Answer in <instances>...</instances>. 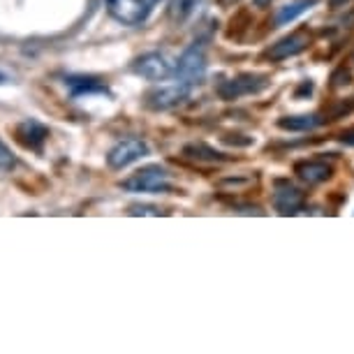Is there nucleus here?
Returning <instances> with one entry per match:
<instances>
[{"instance_id": "nucleus-13", "label": "nucleus", "mask_w": 354, "mask_h": 354, "mask_svg": "<svg viewBox=\"0 0 354 354\" xmlns=\"http://www.w3.org/2000/svg\"><path fill=\"white\" fill-rule=\"evenodd\" d=\"M324 118L319 116H285L278 121V128L290 130V132H308L315 130L317 125H322Z\"/></svg>"}, {"instance_id": "nucleus-4", "label": "nucleus", "mask_w": 354, "mask_h": 354, "mask_svg": "<svg viewBox=\"0 0 354 354\" xmlns=\"http://www.w3.org/2000/svg\"><path fill=\"white\" fill-rule=\"evenodd\" d=\"M269 86V79L264 75H239L234 79H227L218 86V95L223 100H239L243 95H252Z\"/></svg>"}, {"instance_id": "nucleus-3", "label": "nucleus", "mask_w": 354, "mask_h": 354, "mask_svg": "<svg viewBox=\"0 0 354 354\" xmlns=\"http://www.w3.org/2000/svg\"><path fill=\"white\" fill-rule=\"evenodd\" d=\"M190 88H192V84H185V82L171 84V86H160V88L151 91L149 95H146V104L156 111L174 109V106L183 104L185 100L190 97Z\"/></svg>"}, {"instance_id": "nucleus-5", "label": "nucleus", "mask_w": 354, "mask_h": 354, "mask_svg": "<svg viewBox=\"0 0 354 354\" xmlns=\"http://www.w3.org/2000/svg\"><path fill=\"white\" fill-rule=\"evenodd\" d=\"M144 156H149V146H146V142H142V139H137V137H130V139L118 142L109 151L106 165H109L111 169H125V167L135 165L137 160H142Z\"/></svg>"}, {"instance_id": "nucleus-17", "label": "nucleus", "mask_w": 354, "mask_h": 354, "mask_svg": "<svg viewBox=\"0 0 354 354\" xmlns=\"http://www.w3.org/2000/svg\"><path fill=\"white\" fill-rule=\"evenodd\" d=\"M12 167H15V156H12V151L8 146L0 142V171L12 169Z\"/></svg>"}, {"instance_id": "nucleus-11", "label": "nucleus", "mask_w": 354, "mask_h": 354, "mask_svg": "<svg viewBox=\"0 0 354 354\" xmlns=\"http://www.w3.org/2000/svg\"><path fill=\"white\" fill-rule=\"evenodd\" d=\"M297 176L301 178L304 183L317 185V183H324L326 178L331 176V167L326 162H317V160H308V162L297 165Z\"/></svg>"}, {"instance_id": "nucleus-10", "label": "nucleus", "mask_w": 354, "mask_h": 354, "mask_svg": "<svg viewBox=\"0 0 354 354\" xmlns=\"http://www.w3.org/2000/svg\"><path fill=\"white\" fill-rule=\"evenodd\" d=\"M273 204L283 216H290V213H297L304 206V192L290 183H280L278 190L273 192Z\"/></svg>"}, {"instance_id": "nucleus-22", "label": "nucleus", "mask_w": 354, "mask_h": 354, "mask_svg": "<svg viewBox=\"0 0 354 354\" xmlns=\"http://www.w3.org/2000/svg\"><path fill=\"white\" fill-rule=\"evenodd\" d=\"M149 3H151V5H158V3H160V0H149Z\"/></svg>"}, {"instance_id": "nucleus-14", "label": "nucleus", "mask_w": 354, "mask_h": 354, "mask_svg": "<svg viewBox=\"0 0 354 354\" xmlns=\"http://www.w3.org/2000/svg\"><path fill=\"white\" fill-rule=\"evenodd\" d=\"M65 84L72 88V95L79 97V95H88V93H106V86L100 82V79H93V77H70L65 79Z\"/></svg>"}, {"instance_id": "nucleus-9", "label": "nucleus", "mask_w": 354, "mask_h": 354, "mask_svg": "<svg viewBox=\"0 0 354 354\" xmlns=\"http://www.w3.org/2000/svg\"><path fill=\"white\" fill-rule=\"evenodd\" d=\"M49 139V130L44 128L39 121H32V118H26L17 125V142L26 146L30 151H42L44 142Z\"/></svg>"}, {"instance_id": "nucleus-1", "label": "nucleus", "mask_w": 354, "mask_h": 354, "mask_svg": "<svg viewBox=\"0 0 354 354\" xmlns=\"http://www.w3.org/2000/svg\"><path fill=\"white\" fill-rule=\"evenodd\" d=\"M121 188L128 192H167L171 190L169 171L160 165H146L132 174L130 178H125Z\"/></svg>"}, {"instance_id": "nucleus-8", "label": "nucleus", "mask_w": 354, "mask_h": 354, "mask_svg": "<svg viewBox=\"0 0 354 354\" xmlns=\"http://www.w3.org/2000/svg\"><path fill=\"white\" fill-rule=\"evenodd\" d=\"M310 44V35L306 30H297L292 32V35L283 37L280 42H276L269 49V58L271 61H287V58L297 56V53H301L306 46Z\"/></svg>"}, {"instance_id": "nucleus-7", "label": "nucleus", "mask_w": 354, "mask_h": 354, "mask_svg": "<svg viewBox=\"0 0 354 354\" xmlns=\"http://www.w3.org/2000/svg\"><path fill=\"white\" fill-rule=\"evenodd\" d=\"M206 72V56H204V49L199 44H192L188 51L183 53L181 58H178L176 63V70H174V75H176L181 82L185 84H195L199 79L204 77Z\"/></svg>"}, {"instance_id": "nucleus-16", "label": "nucleus", "mask_w": 354, "mask_h": 354, "mask_svg": "<svg viewBox=\"0 0 354 354\" xmlns=\"http://www.w3.org/2000/svg\"><path fill=\"white\" fill-rule=\"evenodd\" d=\"M197 8V0H171L169 3V17L174 21H183L192 15V10Z\"/></svg>"}, {"instance_id": "nucleus-20", "label": "nucleus", "mask_w": 354, "mask_h": 354, "mask_svg": "<svg viewBox=\"0 0 354 354\" xmlns=\"http://www.w3.org/2000/svg\"><path fill=\"white\" fill-rule=\"evenodd\" d=\"M340 3H347V0H331V5H333V8H338Z\"/></svg>"}, {"instance_id": "nucleus-6", "label": "nucleus", "mask_w": 354, "mask_h": 354, "mask_svg": "<svg viewBox=\"0 0 354 354\" xmlns=\"http://www.w3.org/2000/svg\"><path fill=\"white\" fill-rule=\"evenodd\" d=\"M174 65L167 61L165 53L160 51H151V53H144V56H139L135 63H132V72L144 79H149V82H160V79H167L174 75Z\"/></svg>"}, {"instance_id": "nucleus-19", "label": "nucleus", "mask_w": 354, "mask_h": 354, "mask_svg": "<svg viewBox=\"0 0 354 354\" xmlns=\"http://www.w3.org/2000/svg\"><path fill=\"white\" fill-rule=\"evenodd\" d=\"M160 209H156V206H142V204H137V206H132L130 209V216H160Z\"/></svg>"}, {"instance_id": "nucleus-12", "label": "nucleus", "mask_w": 354, "mask_h": 354, "mask_svg": "<svg viewBox=\"0 0 354 354\" xmlns=\"http://www.w3.org/2000/svg\"><path fill=\"white\" fill-rule=\"evenodd\" d=\"M183 156H188L192 160H197V162H225V156L216 149H211L209 144L204 142H197V144H188L183 149Z\"/></svg>"}, {"instance_id": "nucleus-21", "label": "nucleus", "mask_w": 354, "mask_h": 354, "mask_svg": "<svg viewBox=\"0 0 354 354\" xmlns=\"http://www.w3.org/2000/svg\"><path fill=\"white\" fill-rule=\"evenodd\" d=\"M255 3L259 5V8H264V5H266V3H269V0H255Z\"/></svg>"}, {"instance_id": "nucleus-18", "label": "nucleus", "mask_w": 354, "mask_h": 354, "mask_svg": "<svg viewBox=\"0 0 354 354\" xmlns=\"http://www.w3.org/2000/svg\"><path fill=\"white\" fill-rule=\"evenodd\" d=\"M252 185V178H227V181H220V188H234V190H243Z\"/></svg>"}, {"instance_id": "nucleus-2", "label": "nucleus", "mask_w": 354, "mask_h": 354, "mask_svg": "<svg viewBox=\"0 0 354 354\" xmlns=\"http://www.w3.org/2000/svg\"><path fill=\"white\" fill-rule=\"evenodd\" d=\"M109 15L125 26H139L146 21L153 10L149 0H106Z\"/></svg>"}, {"instance_id": "nucleus-15", "label": "nucleus", "mask_w": 354, "mask_h": 354, "mask_svg": "<svg viewBox=\"0 0 354 354\" xmlns=\"http://www.w3.org/2000/svg\"><path fill=\"white\" fill-rule=\"evenodd\" d=\"M315 3H317V0H294V3L280 8L278 15H276V26H285V24L294 21V19L301 17L304 12H308Z\"/></svg>"}]
</instances>
